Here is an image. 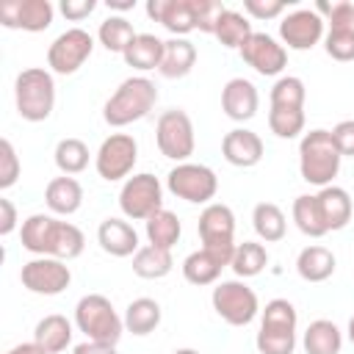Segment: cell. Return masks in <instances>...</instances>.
<instances>
[{"label": "cell", "mask_w": 354, "mask_h": 354, "mask_svg": "<svg viewBox=\"0 0 354 354\" xmlns=\"http://www.w3.org/2000/svg\"><path fill=\"white\" fill-rule=\"evenodd\" d=\"M196 64V47L183 39V36H171L169 41H163V61L158 66V72L169 80L174 77H185Z\"/></svg>", "instance_id": "obj_23"}, {"label": "cell", "mask_w": 354, "mask_h": 354, "mask_svg": "<svg viewBox=\"0 0 354 354\" xmlns=\"http://www.w3.org/2000/svg\"><path fill=\"white\" fill-rule=\"evenodd\" d=\"M6 354H47V351L41 346H36V343H19V346L8 348Z\"/></svg>", "instance_id": "obj_52"}, {"label": "cell", "mask_w": 354, "mask_h": 354, "mask_svg": "<svg viewBox=\"0 0 354 354\" xmlns=\"http://www.w3.org/2000/svg\"><path fill=\"white\" fill-rule=\"evenodd\" d=\"M224 11H227V6H224V3H218V0H194L196 30H199V33H210V36H213L216 22H218V17H221Z\"/></svg>", "instance_id": "obj_45"}, {"label": "cell", "mask_w": 354, "mask_h": 354, "mask_svg": "<svg viewBox=\"0 0 354 354\" xmlns=\"http://www.w3.org/2000/svg\"><path fill=\"white\" fill-rule=\"evenodd\" d=\"M199 238H202V249H207L210 254H216L224 266L232 263L235 254V216L227 205L221 202H210L202 213H199Z\"/></svg>", "instance_id": "obj_5"}, {"label": "cell", "mask_w": 354, "mask_h": 354, "mask_svg": "<svg viewBox=\"0 0 354 354\" xmlns=\"http://www.w3.org/2000/svg\"><path fill=\"white\" fill-rule=\"evenodd\" d=\"M91 50H94L91 33L83 28H69L61 36H55L53 44L47 47V66L55 75H75L88 61Z\"/></svg>", "instance_id": "obj_11"}, {"label": "cell", "mask_w": 354, "mask_h": 354, "mask_svg": "<svg viewBox=\"0 0 354 354\" xmlns=\"http://www.w3.org/2000/svg\"><path fill=\"white\" fill-rule=\"evenodd\" d=\"M19 171H22L19 155H17L14 144H11L8 138H3V141H0V188L8 191V188L19 180Z\"/></svg>", "instance_id": "obj_44"}, {"label": "cell", "mask_w": 354, "mask_h": 354, "mask_svg": "<svg viewBox=\"0 0 354 354\" xmlns=\"http://www.w3.org/2000/svg\"><path fill=\"white\" fill-rule=\"evenodd\" d=\"M340 160H343V155H340V149L332 138V130L315 127V130L301 136V141H299V171H301L304 183L318 185V188L332 185V180L340 171Z\"/></svg>", "instance_id": "obj_1"}, {"label": "cell", "mask_w": 354, "mask_h": 354, "mask_svg": "<svg viewBox=\"0 0 354 354\" xmlns=\"http://www.w3.org/2000/svg\"><path fill=\"white\" fill-rule=\"evenodd\" d=\"M315 199H318V210H321V218L326 224V232H337V230H343L351 221L354 202H351V196H348L346 188L326 185V188H321L315 194Z\"/></svg>", "instance_id": "obj_21"}, {"label": "cell", "mask_w": 354, "mask_h": 354, "mask_svg": "<svg viewBox=\"0 0 354 354\" xmlns=\"http://www.w3.org/2000/svg\"><path fill=\"white\" fill-rule=\"evenodd\" d=\"M14 230H17V207H14L11 199L0 196V235L6 238V235H11Z\"/></svg>", "instance_id": "obj_50"}, {"label": "cell", "mask_w": 354, "mask_h": 354, "mask_svg": "<svg viewBox=\"0 0 354 354\" xmlns=\"http://www.w3.org/2000/svg\"><path fill=\"white\" fill-rule=\"evenodd\" d=\"M155 141H158L160 155H166L169 160L185 163L194 155V147H196L191 116L180 108L163 111L158 116V124H155Z\"/></svg>", "instance_id": "obj_7"}, {"label": "cell", "mask_w": 354, "mask_h": 354, "mask_svg": "<svg viewBox=\"0 0 354 354\" xmlns=\"http://www.w3.org/2000/svg\"><path fill=\"white\" fill-rule=\"evenodd\" d=\"M348 340H351V343H354V315H351V318H348Z\"/></svg>", "instance_id": "obj_54"}, {"label": "cell", "mask_w": 354, "mask_h": 354, "mask_svg": "<svg viewBox=\"0 0 354 354\" xmlns=\"http://www.w3.org/2000/svg\"><path fill=\"white\" fill-rule=\"evenodd\" d=\"M241 58L263 77H274L288 66V50L268 33H252L241 47Z\"/></svg>", "instance_id": "obj_15"}, {"label": "cell", "mask_w": 354, "mask_h": 354, "mask_svg": "<svg viewBox=\"0 0 354 354\" xmlns=\"http://www.w3.org/2000/svg\"><path fill=\"white\" fill-rule=\"evenodd\" d=\"M252 33H254V30H252V22H249L241 11H232V8H227V11L218 17L216 30H213V36H216L224 47H230V50H241Z\"/></svg>", "instance_id": "obj_32"}, {"label": "cell", "mask_w": 354, "mask_h": 354, "mask_svg": "<svg viewBox=\"0 0 354 354\" xmlns=\"http://www.w3.org/2000/svg\"><path fill=\"white\" fill-rule=\"evenodd\" d=\"M213 310L218 313L221 321H227L230 326H246L254 321V315L260 313V301H257V293L241 282V279H227V282H218L213 288Z\"/></svg>", "instance_id": "obj_6"}, {"label": "cell", "mask_w": 354, "mask_h": 354, "mask_svg": "<svg viewBox=\"0 0 354 354\" xmlns=\"http://www.w3.org/2000/svg\"><path fill=\"white\" fill-rule=\"evenodd\" d=\"M180 235H183V224L171 210L163 207V210H158L155 216L147 218V238H149L152 246L171 252V246L180 241Z\"/></svg>", "instance_id": "obj_33"}, {"label": "cell", "mask_w": 354, "mask_h": 354, "mask_svg": "<svg viewBox=\"0 0 354 354\" xmlns=\"http://www.w3.org/2000/svg\"><path fill=\"white\" fill-rule=\"evenodd\" d=\"M221 268H224V263L216 254H210L207 249H196L183 260V277L191 285H213L221 277Z\"/></svg>", "instance_id": "obj_31"}, {"label": "cell", "mask_w": 354, "mask_h": 354, "mask_svg": "<svg viewBox=\"0 0 354 354\" xmlns=\"http://www.w3.org/2000/svg\"><path fill=\"white\" fill-rule=\"evenodd\" d=\"M293 221H296L299 232H304L307 238H324L326 235V224L321 218L315 194H301L293 199Z\"/></svg>", "instance_id": "obj_34"}, {"label": "cell", "mask_w": 354, "mask_h": 354, "mask_svg": "<svg viewBox=\"0 0 354 354\" xmlns=\"http://www.w3.org/2000/svg\"><path fill=\"white\" fill-rule=\"evenodd\" d=\"M97 241H100L102 252L111 254V257H130L141 249L138 246V232L124 218H105L97 230Z\"/></svg>", "instance_id": "obj_20"}, {"label": "cell", "mask_w": 354, "mask_h": 354, "mask_svg": "<svg viewBox=\"0 0 354 354\" xmlns=\"http://www.w3.org/2000/svg\"><path fill=\"white\" fill-rule=\"evenodd\" d=\"M296 271L304 282H324L335 274V254L326 246L310 243L296 257Z\"/></svg>", "instance_id": "obj_25"}, {"label": "cell", "mask_w": 354, "mask_h": 354, "mask_svg": "<svg viewBox=\"0 0 354 354\" xmlns=\"http://www.w3.org/2000/svg\"><path fill=\"white\" fill-rule=\"evenodd\" d=\"M288 8L285 0H243V11L254 19H274Z\"/></svg>", "instance_id": "obj_46"}, {"label": "cell", "mask_w": 354, "mask_h": 354, "mask_svg": "<svg viewBox=\"0 0 354 354\" xmlns=\"http://www.w3.org/2000/svg\"><path fill=\"white\" fill-rule=\"evenodd\" d=\"M171 268H174V257L169 249H158L147 243L133 254V271L141 279H163L166 274H171Z\"/></svg>", "instance_id": "obj_28"}, {"label": "cell", "mask_w": 354, "mask_h": 354, "mask_svg": "<svg viewBox=\"0 0 354 354\" xmlns=\"http://www.w3.org/2000/svg\"><path fill=\"white\" fill-rule=\"evenodd\" d=\"M19 279L22 285L30 290V293H39V296H58L69 288L72 282V271L64 260L58 257H33L22 266L19 271Z\"/></svg>", "instance_id": "obj_12"}, {"label": "cell", "mask_w": 354, "mask_h": 354, "mask_svg": "<svg viewBox=\"0 0 354 354\" xmlns=\"http://www.w3.org/2000/svg\"><path fill=\"white\" fill-rule=\"evenodd\" d=\"M254 346L260 354H293L296 348V332H279V329H263L254 337Z\"/></svg>", "instance_id": "obj_42"}, {"label": "cell", "mask_w": 354, "mask_h": 354, "mask_svg": "<svg viewBox=\"0 0 354 354\" xmlns=\"http://www.w3.org/2000/svg\"><path fill=\"white\" fill-rule=\"evenodd\" d=\"M232 271L241 277V279H249V277H257L266 266H268V252L263 243L257 241H243L235 246V254H232Z\"/></svg>", "instance_id": "obj_35"}, {"label": "cell", "mask_w": 354, "mask_h": 354, "mask_svg": "<svg viewBox=\"0 0 354 354\" xmlns=\"http://www.w3.org/2000/svg\"><path fill=\"white\" fill-rule=\"evenodd\" d=\"M324 50L335 61H354V30L329 28V33L324 36Z\"/></svg>", "instance_id": "obj_43"}, {"label": "cell", "mask_w": 354, "mask_h": 354, "mask_svg": "<svg viewBox=\"0 0 354 354\" xmlns=\"http://www.w3.org/2000/svg\"><path fill=\"white\" fill-rule=\"evenodd\" d=\"M171 354H199L196 348H177V351H171Z\"/></svg>", "instance_id": "obj_55"}, {"label": "cell", "mask_w": 354, "mask_h": 354, "mask_svg": "<svg viewBox=\"0 0 354 354\" xmlns=\"http://www.w3.org/2000/svg\"><path fill=\"white\" fill-rule=\"evenodd\" d=\"M158 102V88L149 77L136 75L119 83V88L108 97L105 108H102V119L111 127H127L138 119H144Z\"/></svg>", "instance_id": "obj_2"}, {"label": "cell", "mask_w": 354, "mask_h": 354, "mask_svg": "<svg viewBox=\"0 0 354 354\" xmlns=\"http://www.w3.org/2000/svg\"><path fill=\"white\" fill-rule=\"evenodd\" d=\"M221 155L230 166L252 169L263 160V138L254 130L235 127L221 138Z\"/></svg>", "instance_id": "obj_17"}, {"label": "cell", "mask_w": 354, "mask_h": 354, "mask_svg": "<svg viewBox=\"0 0 354 354\" xmlns=\"http://www.w3.org/2000/svg\"><path fill=\"white\" fill-rule=\"evenodd\" d=\"M33 343L41 346L47 354H61L72 343V324L58 313L44 315L33 329Z\"/></svg>", "instance_id": "obj_24"}, {"label": "cell", "mask_w": 354, "mask_h": 354, "mask_svg": "<svg viewBox=\"0 0 354 354\" xmlns=\"http://www.w3.org/2000/svg\"><path fill=\"white\" fill-rule=\"evenodd\" d=\"M324 17L315 8H296L279 22V39L288 50H313L324 39Z\"/></svg>", "instance_id": "obj_14"}, {"label": "cell", "mask_w": 354, "mask_h": 354, "mask_svg": "<svg viewBox=\"0 0 354 354\" xmlns=\"http://www.w3.org/2000/svg\"><path fill=\"white\" fill-rule=\"evenodd\" d=\"M136 160H138V144H136V138L127 136V133H111V136L100 144V149H97V155H94L97 174H100L102 180H108V183H116V180L130 177Z\"/></svg>", "instance_id": "obj_10"}, {"label": "cell", "mask_w": 354, "mask_h": 354, "mask_svg": "<svg viewBox=\"0 0 354 354\" xmlns=\"http://www.w3.org/2000/svg\"><path fill=\"white\" fill-rule=\"evenodd\" d=\"M301 343H304V351L307 354H340V348H343V332L332 321L318 318V321H313L307 326Z\"/></svg>", "instance_id": "obj_29"}, {"label": "cell", "mask_w": 354, "mask_h": 354, "mask_svg": "<svg viewBox=\"0 0 354 354\" xmlns=\"http://www.w3.org/2000/svg\"><path fill=\"white\" fill-rule=\"evenodd\" d=\"M136 36L138 33L133 30V22H127L124 17H108L100 22V30H97V39L108 53H124Z\"/></svg>", "instance_id": "obj_36"}, {"label": "cell", "mask_w": 354, "mask_h": 354, "mask_svg": "<svg viewBox=\"0 0 354 354\" xmlns=\"http://www.w3.org/2000/svg\"><path fill=\"white\" fill-rule=\"evenodd\" d=\"M17 113L25 122H44L55 108V80L47 69L30 66L22 69L14 80Z\"/></svg>", "instance_id": "obj_3"}, {"label": "cell", "mask_w": 354, "mask_h": 354, "mask_svg": "<svg viewBox=\"0 0 354 354\" xmlns=\"http://www.w3.org/2000/svg\"><path fill=\"white\" fill-rule=\"evenodd\" d=\"M169 191L177 199H185L191 205H210V199L218 191V177L210 166L202 163H177L166 177Z\"/></svg>", "instance_id": "obj_9"}, {"label": "cell", "mask_w": 354, "mask_h": 354, "mask_svg": "<svg viewBox=\"0 0 354 354\" xmlns=\"http://www.w3.org/2000/svg\"><path fill=\"white\" fill-rule=\"evenodd\" d=\"M252 227H254V232H257L260 241L277 243V241L285 238L288 221H285L282 207H277L274 202H260V205H254V210H252Z\"/></svg>", "instance_id": "obj_30"}, {"label": "cell", "mask_w": 354, "mask_h": 354, "mask_svg": "<svg viewBox=\"0 0 354 354\" xmlns=\"http://www.w3.org/2000/svg\"><path fill=\"white\" fill-rule=\"evenodd\" d=\"M44 202L55 216H72L80 210L83 205V188L75 177L64 174V177H53L44 188Z\"/></svg>", "instance_id": "obj_22"}, {"label": "cell", "mask_w": 354, "mask_h": 354, "mask_svg": "<svg viewBox=\"0 0 354 354\" xmlns=\"http://www.w3.org/2000/svg\"><path fill=\"white\" fill-rule=\"evenodd\" d=\"M326 22H329V28H337V30H354V3H348V0L332 3Z\"/></svg>", "instance_id": "obj_47"}, {"label": "cell", "mask_w": 354, "mask_h": 354, "mask_svg": "<svg viewBox=\"0 0 354 354\" xmlns=\"http://www.w3.org/2000/svg\"><path fill=\"white\" fill-rule=\"evenodd\" d=\"M75 354H116V346L111 343H97V340H86L75 346Z\"/></svg>", "instance_id": "obj_51"}, {"label": "cell", "mask_w": 354, "mask_h": 354, "mask_svg": "<svg viewBox=\"0 0 354 354\" xmlns=\"http://www.w3.org/2000/svg\"><path fill=\"white\" fill-rule=\"evenodd\" d=\"M61 14L69 19V22H80V19H86L94 8H97V3L94 0H61Z\"/></svg>", "instance_id": "obj_49"}, {"label": "cell", "mask_w": 354, "mask_h": 354, "mask_svg": "<svg viewBox=\"0 0 354 354\" xmlns=\"http://www.w3.org/2000/svg\"><path fill=\"white\" fill-rule=\"evenodd\" d=\"M268 100H271V108H304V100H307L304 80L296 77V75L279 77V80L271 86Z\"/></svg>", "instance_id": "obj_38"}, {"label": "cell", "mask_w": 354, "mask_h": 354, "mask_svg": "<svg viewBox=\"0 0 354 354\" xmlns=\"http://www.w3.org/2000/svg\"><path fill=\"white\" fill-rule=\"evenodd\" d=\"M124 64L138 69V72H149V69H158L160 61H163V41L152 33H138L130 47L122 53Z\"/></svg>", "instance_id": "obj_26"}, {"label": "cell", "mask_w": 354, "mask_h": 354, "mask_svg": "<svg viewBox=\"0 0 354 354\" xmlns=\"http://www.w3.org/2000/svg\"><path fill=\"white\" fill-rule=\"evenodd\" d=\"M50 224H53V216H44V213H33L22 221V230H19L22 246L28 252H33L36 257H44V243H47Z\"/></svg>", "instance_id": "obj_40"}, {"label": "cell", "mask_w": 354, "mask_h": 354, "mask_svg": "<svg viewBox=\"0 0 354 354\" xmlns=\"http://www.w3.org/2000/svg\"><path fill=\"white\" fill-rule=\"evenodd\" d=\"M136 3L133 0H108V8H116V11H130Z\"/></svg>", "instance_id": "obj_53"}, {"label": "cell", "mask_w": 354, "mask_h": 354, "mask_svg": "<svg viewBox=\"0 0 354 354\" xmlns=\"http://www.w3.org/2000/svg\"><path fill=\"white\" fill-rule=\"evenodd\" d=\"M119 207L133 221H147L158 210H163V185L155 174L141 171L124 180L119 191Z\"/></svg>", "instance_id": "obj_8"}, {"label": "cell", "mask_w": 354, "mask_h": 354, "mask_svg": "<svg viewBox=\"0 0 354 354\" xmlns=\"http://www.w3.org/2000/svg\"><path fill=\"white\" fill-rule=\"evenodd\" d=\"M55 166L64 171V174H80L86 166H88V147L80 141V138H61L55 144Z\"/></svg>", "instance_id": "obj_37"}, {"label": "cell", "mask_w": 354, "mask_h": 354, "mask_svg": "<svg viewBox=\"0 0 354 354\" xmlns=\"http://www.w3.org/2000/svg\"><path fill=\"white\" fill-rule=\"evenodd\" d=\"M53 3L50 0H6L0 3V25L11 30L41 33L53 25Z\"/></svg>", "instance_id": "obj_13"}, {"label": "cell", "mask_w": 354, "mask_h": 354, "mask_svg": "<svg viewBox=\"0 0 354 354\" xmlns=\"http://www.w3.org/2000/svg\"><path fill=\"white\" fill-rule=\"evenodd\" d=\"M147 17L160 22L171 36H188L196 30V17H194V0H149L147 3Z\"/></svg>", "instance_id": "obj_16"}, {"label": "cell", "mask_w": 354, "mask_h": 354, "mask_svg": "<svg viewBox=\"0 0 354 354\" xmlns=\"http://www.w3.org/2000/svg\"><path fill=\"white\" fill-rule=\"evenodd\" d=\"M296 324H299V315H296V307L288 299H271L263 307V321H260L263 329L296 332Z\"/></svg>", "instance_id": "obj_41"}, {"label": "cell", "mask_w": 354, "mask_h": 354, "mask_svg": "<svg viewBox=\"0 0 354 354\" xmlns=\"http://www.w3.org/2000/svg\"><path fill=\"white\" fill-rule=\"evenodd\" d=\"M268 127L277 138H296L299 133H304V108H271Z\"/></svg>", "instance_id": "obj_39"}, {"label": "cell", "mask_w": 354, "mask_h": 354, "mask_svg": "<svg viewBox=\"0 0 354 354\" xmlns=\"http://www.w3.org/2000/svg\"><path fill=\"white\" fill-rule=\"evenodd\" d=\"M332 138L343 158H354V119H343L332 127Z\"/></svg>", "instance_id": "obj_48"}, {"label": "cell", "mask_w": 354, "mask_h": 354, "mask_svg": "<svg viewBox=\"0 0 354 354\" xmlns=\"http://www.w3.org/2000/svg\"><path fill=\"white\" fill-rule=\"evenodd\" d=\"M86 249V238L83 232L72 224V221H61L53 216L50 232H47V243H44V257H58L64 263L80 257Z\"/></svg>", "instance_id": "obj_19"}, {"label": "cell", "mask_w": 354, "mask_h": 354, "mask_svg": "<svg viewBox=\"0 0 354 354\" xmlns=\"http://www.w3.org/2000/svg\"><path fill=\"white\" fill-rule=\"evenodd\" d=\"M75 326L88 340L116 346L122 332H124V318H119V313L113 310L111 299H105L100 293H88L75 307Z\"/></svg>", "instance_id": "obj_4"}, {"label": "cell", "mask_w": 354, "mask_h": 354, "mask_svg": "<svg viewBox=\"0 0 354 354\" xmlns=\"http://www.w3.org/2000/svg\"><path fill=\"white\" fill-rule=\"evenodd\" d=\"M257 105H260V94L254 88L252 80L246 77H232L224 83L221 88V108L224 113L232 119V122H246L257 113Z\"/></svg>", "instance_id": "obj_18"}, {"label": "cell", "mask_w": 354, "mask_h": 354, "mask_svg": "<svg viewBox=\"0 0 354 354\" xmlns=\"http://www.w3.org/2000/svg\"><path fill=\"white\" fill-rule=\"evenodd\" d=\"M160 315L163 313H160V304L155 299H147V296L133 299L124 310V329L144 337V335H149L160 326Z\"/></svg>", "instance_id": "obj_27"}]
</instances>
